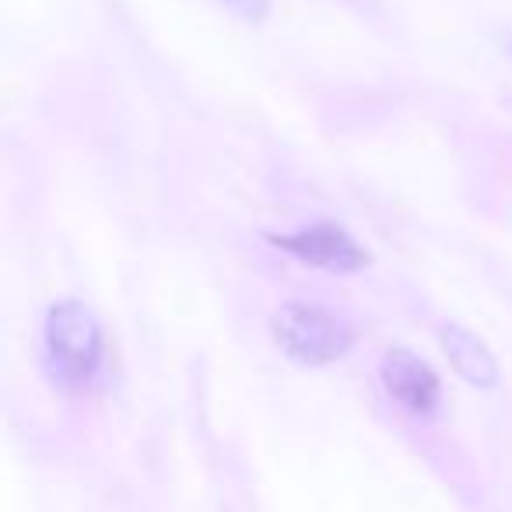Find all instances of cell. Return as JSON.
<instances>
[{
	"label": "cell",
	"mask_w": 512,
	"mask_h": 512,
	"mask_svg": "<svg viewBox=\"0 0 512 512\" xmlns=\"http://www.w3.org/2000/svg\"><path fill=\"white\" fill-rule=\"evenodd\" d=\"M43 358L53 383L64 390H85L106 362V330L99 316L78 299L53 302L43 320Z\"/></svg>",
	"instance_id": "obj_1"
},
{
	"label": "cell",
	"mask_w": 512,
	"mask_h": 512,
	"mask_svg": "<svg viewBox=\"0 0 512 512\" xmlns=\"http://www.w3.org/2000/svg\"><path fill=\"white\" fill-rule=\"evenodd\" d=\"M439 344H442V355H446L449 365H453V372L460 379H467L470 386H477V390H491V386L498 383L495 355H491L488 344H484L477 334H470L467 327H456V323L442 327Z\"/></svg>",
	"instance_id": "obj_5"
},
{
	"label": "cell",
	"mask_w": 512,
	"mask_h": 512,
	"mask_svg": "<svg viewBox=\"0 0 512 512\" xmlns=\"http://www.w3.org/2000/svg\"><path fill=\"white\" fill-rule=\"evenodd\" d=\"M386 393L393 404H400L414 418H432L442 404V383L435 376V369L421 355H414L411 348H393L383 358L379 369Z\"/></svg>",
	"instance_id": "obj_4"
},
{
	"label": "cell",
	"mask_w": 512,
	"mask_h": 512,
	"mask_svg": "<svg viewBox=\"0 0 512 512\" xmlns=\"http://www.w3.org/2000/svg\"><path fill=\"white\" fill-rule=\"evenodd\" d=\"M218 8H225L228 15H235L246 25H260L271 15V0H214Z\"/></svg>",
	"instance_id": "obj_6"
},
{
	"label": "cell",
	"mask_w": 512,
	"mask_h": 512,
	"mask_svg": "<svg viewBox=\"0 0 512 512\" xmlns=\"http://www.w3.org/2000/svg\"><path fill=\"white\" fill-rule=\"evenodd\" d=\"M274 246L292 253L302 264L320 267V271L348 274L369 264V253L334 221H316V225H306L292 235H274Z\"/></svg>",
	"instance_id": "obj_3"
},
{
	"label": "cell",
	"mask_w": 512,
	"mask_h": 512,
	"mask_svg": "<svg viewBox=\"0 0 512 512\" xmlns=\"http://www.w3.org/2000/svg\"><path fill=\"white\" fill-rule=\"evenodd\" d=\"M271 337L295 365H309V369L341 362L355 344L351 323L316 302H285L274 309Z\"/></svg>",
	"instance_id": "obj_2"
}]
</instances>
